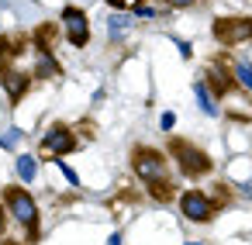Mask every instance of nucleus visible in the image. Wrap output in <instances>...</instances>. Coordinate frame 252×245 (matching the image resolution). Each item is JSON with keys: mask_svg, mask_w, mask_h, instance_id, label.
<instances>
[{"mask_svg": "<svg viewBox=\"0 0 252 245\" xmlns=\"http://www.w3.org/2000/svg\"><path fill=\"white\" fill-rule=\"evenodd\" d=\"M0 204H4L7 217L18 228H25L28 242H38V235H42V211H38V200L25 186H4V200Z\"/></svg>", "mask_w": 252, "mask_h": 245, "instance_id": "f257e3e1", "label": "nucleus"}, {"mask_svg": "<svg viewBox=\"0 0 252 245\" xmlns=\"http://www.w3.org/2000/svg\"><path fill=\"white\" fill-rule=\"evenodd\" d=\"M131 169H135V176L145 183V190H149V186H159V183H169V159H166L159 149L138 145V149L131 152Z\"/></svg>", "mask_w": 252, "mask_h": 245, "instance_id": "f03ea898", "label": "nucleus"}, {"mask_svg": "<svg viewBox=\"0 0 252 245\" xmlns=\"http://www.w3.org/2000/svg\"><path fill=\"white\" fill-rule=\"evenodd\" d=\"M169 155L176 159V166H180V173L183 176H190V180H197V176H207L211 173V155L200 149V145H193V142H183V138H169Z\"/></svg>", "mask_w": 252, "mask_h": 245, "instance_id": "7ed1b4c3", "label": "nucleus"}, {"mask_svg": "<svg viewBox=\"0 0 252 245\" xmlns=\"http://www.w3.org/2000/svg\"><path fill=\"white\" fill-rule=\"evenodd\" d=\"M76 145H80V142H76L73 128L56 121V124H49V128H45V135H42V145H38V149H42V155L52 162V159H63V155H69Z\"/></svg>", "mask_w": 252, "mask_h": 245, "instance_id": "20e7f679", "label": "nucleus"}, {"mask_svg": "<svg viewBox=\"0 0 252 245\" xmlns=\"http://www.w3.org/2000/svg\"><path fill=\"white\" fill-rule=\"evenodd\" d=\"M180 214L193 224H207L214 214H218V204L211 200V193L204 190H183L180 193Z\"/></svg>", "mask_w": 252, "mask_h": 245, "instance_id": "39448f33", "label": "nucleus"}, {"mask_svg": "<svg viewBox=\"0 0 252 245\" xmlns=\"http://www.w3.org/2000/svg\"><path fill=\"white\" fill-rule=\"evenodd\" d=\"M211 31L218 45H245L252 42V18H224V21H214Z\"/></svg>", "mask_w": 252, "mask_h": 245, "instance_id": "423d86ee", "label": "nucleus"}, {"mask_svg": "<svg viewBox=\"0 0 252 245\" xmlns=\"http://www.w3.org/2000/svg\"><path fill=\"white\" fill-rule=\"evenodd\" d=\"M59 25H63V31H66V38H69L73 49H83V45L90 42V18H87V11H80V7H63Z\"/></svg>", "mask_w": 252, "mask_h": 245, "instance_id": "0eeeda50", "label": "nucleus"}, {"mask_svg": "<svg viewBox=\"0 0 252 245\" xmlns=\"http://www.w3.org/2000/svg\"><path fill=\"white\" fill-rule=\"evenodd\" d=\"M0 83H4V93H7L11 104L25 100V93L32 90V76L21 73V69H4V73H0Z\"/></svg>", "mask_w": 252, "mask_h": 245, "instance_id": "6e6552de", "label": "nucleus"}, {"mask_svg": "<svg viewBox=\"0 0 252 245\" xmlns=\"http://www.w3.org/2000/svg\"><path fill=\"white\" fill-rule=\"evenodd\" d=\"M204 83H207L211 97H228V90H231V83H235V80H231V73H224L221 66H211Z\"/></svg>", "mask_w": 252, "mask_h": 245, "instance_id": "1a4fd4ad", "label": "nucleus"}, {"mask_svg": "<svg viewBox=\"0 0 252 245\" xmlns=\"http://www.w3.org/2000/svg\"><path fill=\"white\" fill-rule=\"evenodd\" d=\"M14 169H18V180H21V183H35V176H38V159H35L32 152H18V155H14Z\"/></svg>", "mask_w": 252, "mask_h": 245, "instance_id": "9d476101", "label": "nucleus"}, {"mask_svg": "<svg viewBox=\"0 0 252 245\" xmlns=\"http://www.w3.org/2000/svg\"><path fill=\"white\" fill-rule=\"evenodd\" d=\"M35 76L49 80V76H59V62L52 59L49 49H35Z\"/></svg>", "mask_w": 252, "mask_h": 245, "instance_id": "9b49d317", "label": "nucleus"}, {"mask_svg": "<svg viewBox=\"0 0 252 245\" xmlns=\"http://www.w3.org/2000/svg\"><path fill=\"white\" fill-rule=\"evenodd\" d=\"M193 97H197V107H200L207 118H214V114H218V104H214V97H211V90H207V83H204V80H197V83H193Z\"/></svg>", "mask_w": 252, "mask_h": 245, "instance_id": "f8f14e48", "label": "nucleus"}, {"mask_svg": "<svg viewBox=\"0 0 252 245\" xmlns=\"http://www.w3.org/2000/svg\"><path fill=\"white\" fill-rule=\"evenodd\" d=\"M231 73H235V76H231V80H235V83H238V87H245V90H249V93H252V66H249V62H245V59H238V62H235V69H231Z\"/></svg>", "mask_w": 252, "mask_h": 245, "instance_id": "ddd939ff", "label": "nucleus"}, {"mask_svg": "<svg viewBox=\"0 0 252 245\" xmlns=\"http://www.w3.org/2000/svg\"><path fill=\"white\" fill-rule=\"evenodd\" d=\"M52 162H56V169L66 176V183H69V186H80V176H76V169H73L66 159H52Z\"/></svg>", "mask_w": 252, "mask_h": 245, "instance_id": "4468645a", "label": "nucleus"}, {"mask_svg": "<svg viewBox=\"0 0 252 245\" xmlns=\"http://www.w3.org/2000/svg\"><path fill=\"white\" fill-rule=\"evenodd\" d=\"M125 28H128V18H121V14H118V18H111V31H107V35H111V42H118V38L125 35Z\"/></svg>", "mask_w": 252, "mask_h": 245, "instance_id": "2eb2a0df", "label": "nucleus"}, {"mask_svg": "<svg viewBox=\"0 0 252 245\" xmlns=\"http://www.w3.org/2000/svg\"><path fill=\"white\" fill-rule=\"evenodd\" d=\"M173 190H176V186H173V180H169V183H159V186H149V193H152L156 200H169V197H173Z\"/></svg>", "mask_w": 252, "mask_h": 245, "instance_id": "dca6fc26", "label": "nucleus"}, {"mask_svg": "<svg viewBox=\"0 0 252 245\" xmlns=\"http://www.w3.org/2000/svg\"><path fill=\"white\" fill-rule=\"evenodd\" d=\"M21 142V128H11L7 135H0V149H14Z\"/></svg>", "mask_w": 252, "mask_h": 245, "instance_id": "f3484780", "label": "nucleus"}, {"mask_svg": "<svg viewBox=\"0 0 252 245\" xmlns=\"http://www.w3.org/2000/svg\"><path fill=\"white\" fill-rule=\"evenodd\" d=\"M159 128H162L166 135H173V128H176V114H173V111H166V114L159 118Z\"/></svg>", "mask_w": 252, "mask_h": 245, "instance_id": "a211bd4d", "label": "nucleus"}, {"mask_svg": "<svg viewBox=\"0 0 252 245\" xmlns=\"http://www.w3.org/2000/svg\"><path fill=\"white\" fill-rule=\"evenodd\" d=\"M193 4H197V0H166V7H173V11H187Z\"/></svg>", "mask_w": 252, "mask_h": 245, "instance_id": "6ab92c4d", "label": "nucleus"}, {"mask_svg": "<svg viewBox=\"0 0 252 245\" xmlns=\"http://www.w3.org/2000/svg\"><path fill=\"white\" fill-rule=\"evenodd\" d=\"M176 49H180V56H183V59H190V56H193V45H190V42H183V38H176Z\"/></svg>", "mask_w": 252, "mask_h": 245, "instance_id": "aec40b11", "label": "nucleus"}, {"mask_svg": "<svg viewBox=\"0 0 252 245\" xmlns=\"http://www.w3.org/2000/svg\"><path fill=\"white\" fill-rule=\"evenodd\" d=\"M107 4L121 11V7H138V4H142V0H107Z\"/></svg>", "mask_w": 252, "mask_h": 245, "instance_id": "412c9836", "label": "nucleus"}, {"mask_svg": "<svg viewBox=\"0 0 252 245\" xmlns=\"http://www.w3.org/2000/svg\"><path fill=\"white\" fill-rule=\"evenodd\" d=\"M7 231V211H4V204H0V235Z\"/></svg>", "mask_w": 252, "mask_h": 245, "instance_id": "4be33fe9", "label": "nucleus"}, {"mask_svg": "<svg viewBox=\"0 0 252 245\" xmlns=\"http://www.w3.org/2000/svg\"><path fill=\"white\" fill-rule=\"evenodd\" d=\"M121 242H125V235H121V231H114V235L107 238V245H121Z\"/></svg>", "mask_w": 252, "mask_h": 245, "instance_id": "5701e85b", "label": "nucleus"}, {"mask_svg": "<svg viewBox=\"0 0 252 245\" xmlns=\"http://www.w3.org/2000/svg\"><path fill=\"white\" fill-rule=\"evenodd\" d=\"M183 245H204V242H183Z\"/></svg>", "mask_w": 252, "mask_h": 245, "instance_id": "b1692460", "label": "nucleus"}, {"mask_svg": "<svg viewBox=\"0 0 252 245\" xmlns=\"http://www.w3.org/2000/svg\"><path fill=\"white\" fill-rule=\"evenodd\" d=\"M7 245H25V242H7Z\"/></svg>", "mask_w": 252, "mask_h": 245, "instance_id": "393cba45", "label": "nucleus"}]
</instances>
